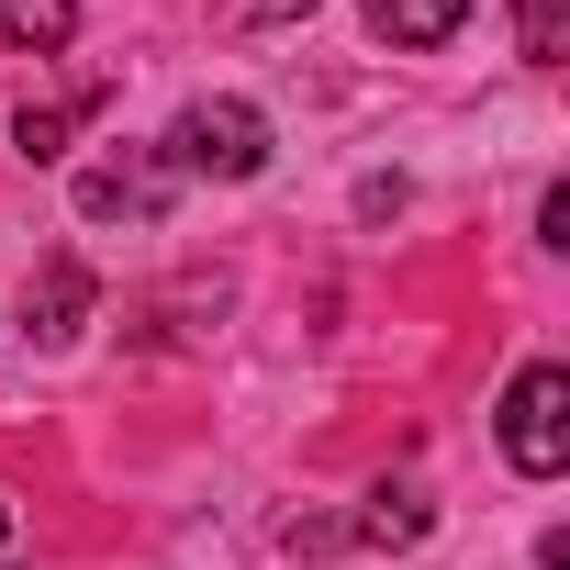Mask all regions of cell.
<instances>
[{
    "label": "cell",
    "mask_w": 570,
    "mask_h": 570,
    "mask_svg": "<svg viewBox=\"0 0 570 570\" xmlns=\"http://www.w3.org/2000/svg\"><path fill=\"white\" fill-rule=\"evenodd\" d=\"M168 168H202V179H257L268 168V112L257 101H190L179 124H168Z\"/></svg>",
    "instance_id": "6da1fadb"
},
{
    "label": "cell",
    "mask_w": 570,
    "mask_h": 570,
    "mask_svg": "<svg viewBox=\"0 0 570 570\" xmlns=\"http://www.w3.org/2000/svg\"><path fill=\"white\" fill-rule=\"evenodd\" d=\"M503 459H514L525 481H559V470H570V370H559V358L514 370V392H503Z\"/></svg>",
    "instance_id": "7a4b0ae2"
},
{
    "label": "cell",
    "mask_w": 570,
    "mask_h": 570,
    "mask_svg": "<svg viewBox=\"0 0 570 570\" xmlns=\"http://www.w3.org/2000/svg\"><path fill=\"white\" fill-rule=\"evenodd\" d=\"M90 303H101V292H90V268H79V257H46V268H35V292H23V336H35V347H68V336L90 325Z\"/></svg>",
    "instance_id": "3957f363"
},
{
    "label": "cell",
    "mask_w": 570,
    "mask_h": 570,
    "mask_svg": "<svg viewBox=\"0 0 570 570\" xmlns=\"http://www.w3.org/2000/svg\"><path fill=\"white\" fill-rule=\"evenodd\" d=\"M168 179H179L168 157H101V168L79 179V213H90V224H112V213H135V224H146V213L168 202Z\"/></svg>",
    "instance_id": "277c9868"
},
{
    "label": "cell",
    "mask_w": 570,
    "mask_h": 570,
    "mask_svg": "<svg viewBox=\"0 0 570 570\" xmlns=\"http://www.w3.org/2000/svg\"><path fill=\"white\" fill-rule=\"evenodd\" d=\"M90 112H101V79H79L68 101H23V112H12V146H23L35 168H46V157H68V135H79Z\"/></svg>",
    "instance_id": "5b68a950"
},
{
    "label": "cell",
    "mask_w": 570,
    "mask_h": 570,
    "mask_svg": "<svg viewBox=\"0 0 570 570\" xmlns=\"http://www.w3.org/2000/svg\"><path fill=\"white\" fill-rule=\"evenodd\" d=\"M470 23V0H370V35L381 46H448Z\"/></svg>",
    "instance_id": "8992f818"
},
{
    "label": "cell",
    "mask_w": 570,
    "mask_h": 570,
    "mask_svg": "<svg viewBox=\"0 0 570 570\" xmlns=\"http://www.w3.org/2000/svg\"><path fill=\"white\" fill-rule=\"evenodd\" d=\"M79 35V0H0V46L12 57H57Z\"/></svg>",
    "instance_id": "52a82bcc"
},
{
    "label": "cell",
    "mask_w": 570,
    "mask_h": 570,
    "mask_svg": "<svg viewBox=\"0 0 570 570\" xmlns=\"http://www.w3.org/2000/svg\"><path fill=\"white\" fill-rule=\"evenodd\" d=\"M425 525H436V503H425L414 481H392V492H370V514H358V537H370V548H414Z\"/></svg>",
    "instance_id": "ba28073f"
},
{
    "label": "cell",
    "mask_w": 570,
    "mask_h": 570,
    "mask_svg": "<svg viewBox=\"0 0 570 570\" xmlns=\"http://www.w3.org/2000/svg\"><path fill=\"white\" fill-rule=\"evenodd\" d=\"M514 46H525V68H559V57H570V35H559V0H514Z\"/></svg>",
    "instance_id": "9c48e42d"
},
{
    "label": "cell",
    "mask_w": 570,
    "mask_h": 570,
    "mask_svg": "<svg viewBox=\"0 0 570 570\" xmlns=\"http://www.w3.org/2000/svg\"><path fill=\"white\" fill-rule=\"evenodd\" d=\"M303 12H325V0H257V23H303Z\"/></svg>",
    "instance_id": "30bf717a"
},
{
    "label": "cell",
    "mask_w": 570,
    "mask_h": 570,
    "mask_svg": "<svg viewBox=\"0 0 570 570\" xmlns=\"http://www.w3.org/2000/svg\"><path fill=\"white\" fill-rule=\"evenodd\" d=\"M0 537H12V503H0Z\"/></svg>",
    "instance_id": "8fae6325"
}]
</instances>
